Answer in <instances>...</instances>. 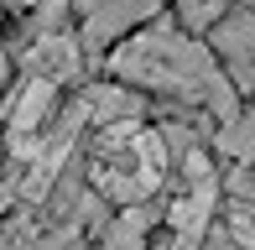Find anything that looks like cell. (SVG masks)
<instances>
[{"label":"cell","mask_w":255,"mask_h":250,"mask_svg":"<svg viewBox=\"0 0 255 250\" xmlns=\"http://www.w3.org/2000/svg\"><path fill=\"white\" fill-rule=\"evenodd\" d=\"M110 68L130 84H146V89H172V94H188V99H203L208 110L219 115H235V94H229V78L219 73V63L208 58L203 42L193 37H177L172 26H156V31H141L130 37L120 52L110 58Z\"/></svg>","instance_id":"obj_1"},{"label":"cell","mask_w":255,"mask_h":250,"mask_svg":"<svg viewBox=\"0 0 255 250\" xmlns=\"http://www.w3.org/2000/svg\"><path fill=\"white\" fill-rule=\"evenodd\" d=\"M161 172H167V146H161V135L141 130V125H130V120H115L110 130L99 135L94 183H99L104 198L141 203L146 193H156Z\"/></svg>","instance_id":"obj_2"},{"label":"cell","mask_w":255,"mask_h":250,"mask_svg":"<svg viewBox=\"0 0 255 250\" xmlns=\"http://www.w3.org/2000/svg\"><path fill=\"white\" fill-rule=\"evenodd\" d=\"M214 52L229 63L240 89H255V10L250 16H229L214 26Z\"/></svg>","instance_id":"obj_3"},{"label":"cell","mask_w":255,"mask_h":250,"mask_svg":"<svg viewBox=\"0 0 255 250\" xmlns=\"http://www.w3.org/2000/svg\"><path fill=\"white\" fill-rule=\"evenodd\" d=\"M161 0H84V31L89 37H115V31L146 21Z\"/></svg>","instance_id":"obj_4"},{"label":"cell","mask_w":255,"mask_h":250,"mask_svg":"<svg viewBox=\"0 0 255 250\" xmlns=\"http://www.w3.org/2000/svg\"><path fill=\"white\" fill-rule=\"evenodd\" d=\"M229 230L240 245L255 250V167L229 177Z\"/></svg>","instance_id":"obj_5"},{"label":"cell","mask_w":255,"mask_h":250,"mask_svg":"<svg viewBox=\"0 0 255 250\" xmlns=\"http://www.w3.org/2000/svg\"><path fill=\"white\" fill-rule=\"evenodd\" d=\"M73 68H78V47H73V37H42L37 47H31V73L37 78H73Z\"/></svg>","instance_id":"obj_6"},{"label":"cell","mask_w":255,"mask_h":250,"mask_svg":"<svg viewBox=\"0 0 255 250\" xmlns=\"http://www.w3.org/2000/svg\"><path fill=\"white\" fill-rule=\"evenodd\" d=\"M219 151L250 162V156H255V115H245V120L229 115V130H219Z\"/></svg>","instance_id":"obj_7"},{"label":"cell","mask_w":255,"mask_h":250,"mask_svg":"<svg viewBox=\"0 0 255 250\" xmlns=\"http://www.w3.org/2000/svg\"><path fill=\"white\" fill-rule=\"evenodd\" d=\"M219 16H224V0H182L188 26H219Z\"/></svg>","instance_id":"obj_8"},{"label":"cell","mask_w":255,"mask_h":250,"mask_svg":"<svg viewBox=\"0 0 255 250\" xmlns=\"http://www.w3.org/2000/svg\"><path fill=\"white\" fill-rule=\"evenodd\" d=\"M0 5H10V10H21V5H37V0H0Z\"/></svg>","instance_id":"obj_9"},{"label":"cell","mask_w":255,"mask_h":250,"mask_svg":"<svg viewBox=\"0 0 255 250\" xmlns=\"http://www.w3.org/2000/svg\"><path fill=\"white\" fill-rule=\"evenodd\" d=\"M5 73H10V63H5V52H0V89H5Z\"/></svg>","instance_id":"obj_10"},{"label":"cell","mask_w":255,"mask_h":250,"mask_svg":"<svg viewBox=\"0 0 255 250\" xmlns=\"http://www.w3.org/2000/svg\"><path fill=\"white\" fill-rule=\"evenodd\" d=\"M245 5H250V10H255V0H245Z\"/></svg>","instance_id":"obj_11"}]
</instances>
